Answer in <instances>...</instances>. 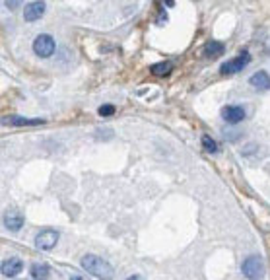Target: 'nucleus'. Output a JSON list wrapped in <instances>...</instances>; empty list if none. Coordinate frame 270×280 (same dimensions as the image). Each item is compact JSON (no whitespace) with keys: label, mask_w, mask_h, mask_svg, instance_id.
<instances>
[{"label":"nucleus","mask_w":270,"mask_h":280,"mask_svg":"<svg viewBox=\"0 0 270 280\" xmlns=\"http://www.w3.org/2000/svg\"><path fill=\"white\" fill-rule=\"evenodd\" d=\"M82 267H84L86 273H90L92 277H97L101 280H111L115 277L113 267L105 259L97 257V255H84L82 257Z\"/></svg>","instance_id":"f257e3e1"},{"label":"nucleus","mask_w":270,"mask_h":280,"mask_svg":"<svg viewBox=\"0 0 270 280\" xmlns=\"http://www.w3.org/2000/svg\"><path fill=\"white\" fill-rule=\"evenodd\" d=\"M241 271L245 275V279L249 280H261L267 273V265H265V259L261 255H251L243 261L241 265Z\"/></svg>","instance_id":"f03ea898"},{"label":"nucleus","mask_w":270,"mask_h":280,"mask_svg":"<svg viewBox=\"0 0 270 280\" xmlns=\"http://www.w3.org/2000/svg\"><path fill=\"white\" fill-rule=\"evenodd\" d=\"M55 49H57L55 39H53L51 35H47V33L37 35V37H35V41H33V51H35V55H37V57H41V59H47V57H51V55L55 53Z\"/></svg>","instance_id":"7ed1b4c3"},{"label":"nucleus","mask_w":270,"mask_h":280,"mask_svg":"<svg viewBox=\"0 0 270 280\" xmlns=\"http://www.w3.org/2000/svg\"><path fill=\"white\" fill-rule=\"evenodd\" d=\"M249 62H251V55H249L247 51H245V53H239L235 59L224 62V64L220 66V72H222V74H237V72H241Z\"/></svg>","instance_id":"20e7f679"},{"label":"nucleus","mask_w":270,"mask_h":280,"mask_svg":"<svg viewBox=\"0 0 270 280\" xmlns=\"http://www.w3.org/2000/svg\"><path fill=\"white\" fill-rule=\"evenodd\" d=\"M58 243V234L55 230H41L35 236V247L41 251H49Z\"/></svg>","instance_id":"39448f33"},{"label":"nucleus","mask_w":270,"mask_h":280,"mask_svg":"<svg viewBox=\"0 0 270 280\" xmlns=\"http://www.w3.org/2000/svg\"><path fill=\"white\" fill-rule=\"evenodd\" d=\"M222 117L224 121H228V123H241V121L245 119V109L241 107V105H226L224 109H222Z\"/></svg>","instance_id":"423d86ee"},{"label":"nucleus","mask_w":270,"mask_h":280,"mask_svg":"<svg viewBox=\"0 0 270 280\" xmlns=\"http://www.w3.org/2000/svg\"><path fill=\"white\" fill-rule=\"evenodd\" d=\"M21 271H23V263H21L18 257L6 259L4 263H2V275H4V277H8V279L18 277Z\"/></svg>","instance_id":"0eeeda50"},{"label":"nucleus","mask_w":270,"mask_h":280,"mask_svg":"<svg viewBox=\"0 0 270 280\" xmlns=\"http://www.w3.org/2000/svg\"><path fill=\"white\" fill-rule=\"evenodd\" d=\"M45 14V2H29L25 8H23V18L25 21H35Z\"/></svg>","instance_id":"6e6552de"},{"label":"nucleus","mask_w":270,"mask_h":280,"mask_svg":"<svg viewBox=\"0 0 270 280\" xmlns=\"http://www.w3.org/2000/svg\"><path fill=\"white\" fill-rule=\"evenodd\" d=\"M249 82H251V86L255 90H261V92L270 90V76H269V72H265V70L255 72L251 78H249Z\"/></svg>","instance_id":"1a4fd4ad"},{"label":"nucleus","mask_w":270,"mask_h":280,"mask_svg":"<svg viewBox=\"0 0 270 280\" xmlns=\"http://www.w3.org/2000/svg\"><path fill=\"white\" fill-rule=\"evenodd\" d=\"M4 226L10 232H18V230H21V226H23V216L19 214L18 210H10V212L4 214Z\"/></svg>","instance_id":"9d476101"},{"label":"nucleus","mask_w":270,"mask_h":280,"mask_svg":"<svg viewBox=\"0 0 270 280\" xmlns=\"http://www.w3.org/2000/svg\"><path fill=\"white\" fill-rule=\"evenodd\" d=\"M4 123L12 127H37V125H43V119H25L19 115H12V117H4Z\"/></svg>","instance_id":"9b49d317"},{"label":"nucleus","mask_w":270,"mask_h":280,"mask_svg":"<svg viewBox=\"0 0 270 280\" xmlns=\"http://www.w3.org/2000/svg\"><path fill=\"white\" fill-rule=\"evenodd\" d=\"M29 273H31V279L33 280H47L49 275H51V269L45 263H35V265H31Z\"/></svg>","instance_id":"f8f14e48"},{"label":"nucleus","mask_w":270,"mask_h":280,"mask_svg":"<svg viewBox=\"0 0 270 280\" xmlns=\"http://www.w3.org/2000/svg\"><path fill=\"white\" fill-rule=\"evenodd\" d=\"M224 51H226V47H224L220 41H210V43L204 47V55H206V57H210V59L224 55Z\"/></svg>","instance_id":"ddd939ff"},{"label":"nucleus","mask_w":270,"mask_h":280,"mask_svg":"<svg viewBox=\"0 0 270 280\" xmlns=\"http://www.w3.org/2000/svg\"><path fill=\"white\" fill-rule=\"evenodd\" d=\"M171 70H173V66H171V62H167V60L157 62V64L152 66V74H154V76H167Z\"/></svg>","instance_id":"4468645a"},{"label":"nucleus","mask_w":270,"mask_h":280,"mask_svg":"<svg viewBox=\"0 0 270 280\" xmlns=\"http://www.w3.org/2000/svg\"><path fill=\"white\" fill-rule=\"evenodd\" d=\"M202 146L210 152V154H214V152H218L220 150V146H218V142L212 139V137H208V135H202Z\"/></svg>","instance_id":"2eb2a0df"},{"label":"nucleus","mask_w":270,"mask_h":280,"mask_svg":"<svg viewBox=\"0 0 270 280\" xmlns=\"http://www.w3.org/2000/svg\"><path fill=\"white\" fill-rule=\"evenodd\" d=\"M115 113V107L113 105H101L99 107V115L101 117H109V115H113Z\"/></svg>","instance_id":"dca6fc26"},{"label":"nucleus","mask_w":270,"mask_h":280,"mask_svg":"<svg viewBox=\"0 0 270 280\" xmlns=\"http://www.w3.org/2000/svg\"><path fill=\"white\" fill-rule=\"evenodd\" d=\"M6 6H8V8H16V6H18V2H6Z\"/></svg>","instance_id":"f3484780"},{"label":"nucleus","mask_w":270,"mask_h":280,"mask_svg":"<svg viewBox=\"0 0 270 280\" xmlns=\"http://www.w3.org/2000/svg\"><path fill=\"white\" fill-rule=\"evenodd\" d=\"M127 280H142L140 277H131V279H127Z\"/></svg>","instance_id":"a211bd4d"},{"label":"nucleus","mask_w":270,"mask_h":280,"mask_svg":"<svg viewBox=\"0 0 270 280\" xmlns=\"http://www.w3.org/2000/svg\"><path fill=\"white\" fill-rule=\"evenodd\" d=\"M70 280H84V279H82V277H72Z\"/></svg>","instance_id":"6ab92c4d"}]
</instances>
